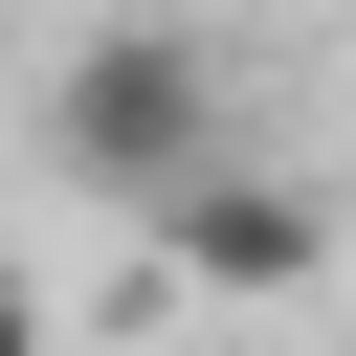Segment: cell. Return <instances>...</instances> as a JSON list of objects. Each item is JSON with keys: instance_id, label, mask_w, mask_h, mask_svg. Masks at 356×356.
<instances>
[{"instance_id": "6da1fadb", "label": "cell", "mask_w": 356, "mask_h": 356, "mask_svg": "<svg viewBox=\"0 0 356 356\" xmlns=\"http://www.w3.org/2000/svg\"><path fill=\"white\" fill-rule=\"evenodd\" d=\"M44 156H67L111 222H156L200 156H245V67H222L200 22H89L67 89H44Z\"/></svg>"}, {"instance_id": "7a4b0ae2", "label": "cell", "mask_w": 356, "mask_h": 356, "mask_svg": "<svg viewBox=\"0 0 356 356\" xmlns=\"http://www.w3.org/2000/svg\"><path fill=\"white\" fill-rule=\"evenodd\" d=\"M156 245H178V267H200V289H245V312H289V289H312V267H334V245H312V200H267V178H245V156H200V178H178V200H156Z\"/></svg>"}, {"instance_id": "3957f363", "label": "cell", "mask_w": 356, "mask_h": 356, "mask_svg": "<svg viewBox=\"0 0 356 356\" xmlns=\"http://www.w3.org/2000/svg\"><path fill=\"white\" fill-rule=\"evenodd\" d=\"M0 356H44V267H0Z\"/></svg>"}]
</instances>
